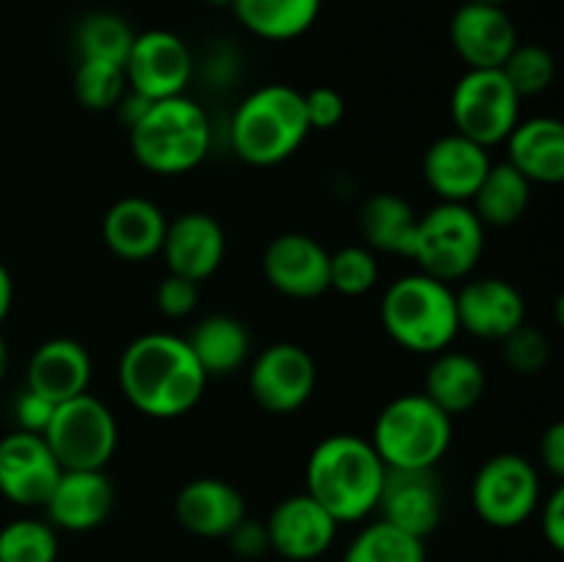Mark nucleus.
<instances>
[{
    "instance_id": "obj_1",
    "label": "nucleus",
    "mask_w": 564,
    "mask_h": 562,
    "mask_svg": "<svg viewBox=\"0 0 564 562\" xmlns=\"http://www.w3.org/2000/svg\"><path fill=\"white\" fill-rule=\"evenodd\" d=\"M207 380L182 336L143 334L121 353L119 386L143 417L176 419L193 411Z\"/></svg>"
},
{
    "instance_id": "obj_2",
    "label": "nucleus",
    "mask_w": 564,
    "mask_h": 562,
    "mask_svg": "<svg viewBox=\"0 0 564 562\" xmlns=\"http://www.w3.org/2000/svg\"><path fill=\"white\" fill-rule=\"evenodd\" d=\"M386 466L372 441L334 433L319 441L306 463V494L339 523L364 521L378 510Z\"/></svg>"
},
{
    "instance_id": "obj_3",
    "label": "nucleus",
    "mask_w": 564,
    "mask_h": 562,
    "mask_svg": "<svg viewBox=\"0 0 564 562\" xmlns=\"http://www.w3.org/2000/svg\"><path fill=\"white\" fill-rule=\"evenodd\" d=\"M380 323L402 350L435 356L449 350L460 334L455 290L427 273H411L391 281L380 303Z\"/></svg>"
},
{
    "instance_id": "obj_4",
    "label": "nucleus",
    "mask_w": 564,
    "mask_h": 562,
    "mask_svg": "<svg viewBox=\"0 0 564 562\" xmlns=\"http://www.w3.org/2000/svg\"><path fill=\"white\" fill-rule=\"evenodd\" d=\"M213 127L198 102L185 94L158 99L130 127V147L138 163L160 176L187 174L209 152Z\"/></svg>"
},
{
    "instance_id": "obj_5",
    "label": "nucleus",
    "mask_w": 564,
    "mask_h": 562,
    "mask_svg": "<svg viewBox=\"0 0 564 562\" xmlns=\"http://www.w3.org/2000/svg\"><path fill=\"white\" fill-rule=\"evenodd\" d=\"M303 94L286 83H270L248 94L231 119V147L246 163L275 165L303 147L308 136Z\"/></svg>"
},
{
    "instance_id": "obj_6",
    "label": "nucleus",
    "mask_w": 564,
    "mask_h": 562,
    "mask_svg": "<svg viewBox=\"0 0 564 562\" xmlns=\"http://www.w3.org/2000/svg\"><path fill=\"white\" fill-rule=\"evenodd\" d=\"M372 446L386 468H435L452 446V417L427 395H400L378 413Z\"/></svg>"
},
{
    "instance_id": "obj_7",
    "label": "nucleus",
    "mask_w": 564,
    "mask_h": 562,
    "mask_svg": "<svg viewBox=\"0 0 564 562\" xmlns=\"http://www.w3.org/2000/svg\"><path fill=\"white\" fill-rule=\"evenodd\" d=\"M485 248V226L468 204L441 202L419 215L411 259L433 279L455 284L477 268Z\"/></svg>"
},
{
    "instance_id": "obj_8",
    "label": "nucleus",
    "mask_w": 564,
    "mask_h": 562,
    "mask_svg": "<svg viewBox=\"0 0 564 562\" xmlns=\"http://www.w3.org/2000/svg\"><path fill=\"white\" fill-rule=\"evenodd\" d=\"M42 435L61 468H105L119 444V424L102 400L83 391L55 406Z\"/></svg>"
},
{
    "instance_id": "obj_9",
    "label": "nucleus",
    "mask_w": 564,
    "mask_h": 562,
    "mask_svg": "<svg viewBox=\"0 0 564 562\" xmlns=\"http://www.w3.org/2000/svg\"><path fill=\"white\" fill-rule=\"evenodd\" d=\"M474 512L494 529H516L534 516L540 505V474L518 452L488 457L474 474Z\"/></svg>"
},
{
    "instance_id": "obj_10",
    "label": "nucleus",
    "mask_w": 564,
    "mask_h": 562,
    "mask_svg": "<svg viewBox=\"0 0 564 562\" xmlns=\"http://www.w3.org/2000/svg\"><path fill=\"white\" fill-rule=\"evenodd\" d=\"M452 121L455 132L490 149L521 121V97L501 69H468L452 91Z\"/></svg>"
},
{
    "instance_id": "obj_11",
    "label": "nucleus",
    "mask_w": 564,
    "mask_h": 562,
    "mask_svg": "<svg viewBox=\"0 0 564 562\" xmlns=\"http://www.w3.org/2000/svg\"><path fill=\"white\" fill-rule=\"evenodd\" d=\"M193 75V53L176 33L154 28V31L135 33L130 55L124 61L127 88L141 97L169 99L185 94Z\"/></svg>"
},
{
    "instance_id": "obj_12",
    "label": "nucleus",
    "mask_w": 564,
    "mask_h": 562,
    "mask_svg": "<svg viewBox=\"0 0 564 562\" xmlns=\"http://www.w3.org/2000/svg\"><path fill=\"white\" fill-rule=\"evenodd\" d=\"M248 386L259 406L268 413L297 411L308 402L317 386V367L314 358L308 356L306 347L295 342H275L264 347L251 364L248 372Z\"/></svg>"
},
{
    "instance_id": "obj_13",
    "label": "nucleus",
    "mask_w": 564,
    "mask_h": 562,
    "mask_svg": "<svg viewBox=\"0 0 564 562\" xmlns=\"http://www.w3.org/2000/svg\"><path fill=\"white\" fill-rule=\"evenodd\" d=\"M61 472L44 435L14 430L0 439V496L11 505L44 507Z\"/></svg>"
},
{
    "instance_id": "obj_14",
    "label": "nucleus",
    "mask_w": 564,
    "mask_h": 562,
    "mask_svg": "<svg viewBox=\"0 0 564 562\" xmlns=\"http://www.w3.org/2000/svg\"><path fill=\"white\" fill-rule=\"evenodd\" d=\"M380 521L427 540L438 529L444 496L435 468H386L378 499Z\"/></svg>"
},
{
    "instance_id": "obj_15",
    "label": "nucleus",
    "mask_w": 564,
    "mask_h": 562,
    "mask_svg": "<svg viewBox=\"0 0 564 562\" xmlns=\"http://www.w3.org/2000/svg\"><path fill=\"white\" fill-rule=\"evenodd\" d=\"M264 529L270 551L290 562H314L334 545L339 521L303 490L281 499L264 521Z\"/></svg>"
},
{
    "instance_id": "obj_16",
    "label": "nucleus",
    "mask_w": 564,
    "mask_h": 562,
    "mask_svg": "<svg viewBox=\"0 0 564 562\" xmlns=\"http://www.w3.org/2000/svg\"><path fill=\"white\" fill-rule=\"evenodd\" d=\"M330 253L323 242L303 231H286L273 237L264 248L262 270L264 279L281 295L297 298V301H312L330 290L328 284Z\"/></svg>"
},
{
    "instance_id": "obj_17",
    "label": "nucleus",
    "mask_w": 564,
    "mask_h": 562,
    "mask_svg": "<svg viewBox=\"0 0 564 562\" xmlns=\"http://www.w3.org/2000/svg\"><path fill=\"white\" fill-rule=\"evenodd\" d=\"M457 323L479 339L501 342L527 323V301L512 281L482 275L455 292Z\"/></svg>"
},
{
    "instance_id": "obj_18",
    "label": "nucleus",
    "mask_w": 564,
    "mask_h": 562,
    "mask_svg": "<svg viewBox=\"0 0 564 562\" xmlns=\"http://www.w3.org/2000/svg\"><path fill=\"white\" fill-rule=\"evenodd\" d=\"M116 490L105 468H64L44 501L47 521L61 532H91L108 521Z\"/></svg>"
},
{
    "instance_id": "obj_19",
    "label": "nucleus",
    "mask_w": 564,
    "mask_h": 562,
    "mask_svg": "<svg viewBox=\"0 0 564 562\" xmlns=\"http://www.w3.org/2000/svg\"><path fill=\"white\" fill-rule=\"evenodd\" d=\"M449 42L468 69H501L516 50L518 31L505 6L460 3L452 14Z\"/></svg>"
},
{
    "instance_id": "obj_20",
    "label": "nucleus",
    "mask_w": 564,
    "mask_h": 562,
    "mask_svg": "<svg viewBox=\"0 0 564 562\" xmlns=\"http://www.w3.org/2000/svg\"><path fill=\"white\" fill-rule=\"evenodd\" d=\"M490 169L488 149L460 132L433 141L424 152V182L438 193L441 202L468 204Z\"/></svg>"
},
{
    "instance_id": "obj_21",
    "label": "nucleus",
    "mask_w": 564,
    "mask_h": 562,
    "mask_svg": "<svg viewBox=\"0 0 564 562\" xmlns=\"http://www.w3.org/2000/svg\"><path fill=\"white\" fill-rule=\"evenodd\" d=\"M163 253L169 273L191 281H204L220 268L226 253V235L207 213H182L165 226Z\"/></svg>"
},
{
    "instance_id": "obj_22",
    "label": "nucleus",
    "mask_w": 564,
    "mask_h": 562,
    "mask_svg": "<svg viewBox=\"0 0 564 562\" xmlns=\"http://www.w3.org/2000/svg\"><path fill=\"white\" fill-rule=\"evenodd\" d=\"M174 516L180 527L196 538H226L246 518V499L226 479L198 477L182 485Z\"/></svg>"
},
{
    "instance_id": "obj_23",
    "label": "nucleus",
    "mask_w": 564,
    "mask_h": 562,
    "mask_svg": "<svg viewBox=\"0 0 564 562\" xmlns=\"http://www.w3.org/2000/svg\"><path fill=\"white\" fill-rule=\"evenodd\" d=\"M91 380V358L77 339H47L33 350L25 369V389L47 397L50 402H66L83 395Z\"/></svg>"
},
{
    "instance_id": "obj_24",
    "label": "nucleus",
    "mask_w": 564,
    "mask_h": 562,
    "mask_svg": "<svg viewBox=\"0 0 564 562\" xmlns=\"http://www.w3.org/2000/svg\"><path fill=\"white\" fill-rule=\"evenodd\" d=\"M163 209L141 196H124L105 213L102 240L124 262H143L158 257L165 237Z\"/></svg>"
},
{
    "instance_id": "obj_25",
    "label": "nucleus",
    "mask_w": 564,
    "mask_h": 562,
    "mask_svg": "<svg viewBox=\"0 0 564 562\" xmlns=\"http://www.w3.org/2000/svg\"><path fill=\"white\" fill-rule=\"evenodd\" d=\"M507 163L529 182L560 185L564 180V127L554 116L518 121L507 136Z\"/></svg>"
},
{
    "instance_id": "obj_26",
    "label": "nucleus",
    "mask_w": 564,
    "mask_h": 562,
    "mask_svg": "<svg viewBox=\"0 0 564 562\" xmlns=\"http://www.w3.org/2000/svg\"><path fill=\"white\" fill-rule=\"evenodd\" d=\"M485 389H488V375L477 358L468 353L441 350L435 353L424 375L422 395H427L449 417H460L479 406Z\"/></svg>"
},
{
    "instance_id": "obj_27",
    "label": "nucleus",
    "mask_w": 564,
    "mask_h": 562,
    "mask_svg": "<svg viewBox=\"0 0 564 562\" xmlns=\"http://www.w3.org/2000/svg\"><path fill=\"white\" fill-rule=\"evenodd\" d=\"M185 342L207 378L237 372L251 353V334L231 314H209L198 320Z\"/></svg>"
},
{
    "instance_id": "obj_28",
    "label": "nucleus",
    "mask_w": 564,
    "mask_h": 562,
    "mask_svg": "<svg viewBox=\"0 0 564 562\" xmlns=\"http://www.w3.org/2000/svg\"><path fill=\"white\" fill-rule=\"evenodd\" d=\"M416 224V209L400 193H375L358 213V226L367 246L375 251L394 253V257L411 259Z\"/></svg>"
},
{
    "instance_id": "obj_29",
    "label": "nucleus",
    "mask_w": 564,
    "mask_h": 562,
    "mask_svg": "<svg viewBox=\"0 0 564 562\" xmlns=\"http://www.w3.org/2000/svg\"><path fill=\"white\" fill-rule=\"evenodd\" d=\"M235 17L248 33L268 42H290L317 22L323 0H231Z\"/></svg>"
},
{
    "instance_id": "obj_30",
    "label": "nucleus",
    "mask_w": 564,
    "mask_h": 562,
    "mask_svg": "<svg viewBox=\"0 0 564 562\" xmlns=\"http://www.w3.org/2000/svg\"><path fill=\"white\" fill-rule=\"evenodd\" d=\"M529 198H532V182L505 160V163H490L468 207L482 220V226H512L523 218Z\"/></svg>"
},
{
    "instance_id": "obj_31",
    "label": "nucleus",
    "mask_w": 564,
    "mask_h": 562,
    "mask_svg": "<svg viewBox=\"0 0 564 562\" xmlns=\"http://www.w3.org/2000/svg\"><path fill=\"white\" fill-rule=\"evenodd\" d=\"M341 562H427V551L424 540L378 518L350 540Z\"/></svg>"
},
{
    "instance_id": "obj_32",
    "label": "nucleus",
    "mask_w": 564,
    "mask_h": 562,
    "mask_svg": "<svg viewBox=\"0 0 564 562\" xmlns=\"http://www.w3.org/2000/svg\"><path fill=\"white\" fill-rule=\"evenodd\" d=\"M132 42H135V31L130 22L110 11L86 14L75 31V47L83 61H108V64L124 66Z\"/></svg>"
},
{
    "instance_id": "obj_33",
    "label": "nucleus",
    "mask_w": 564,
    "mask_h": 562,
    "mask_svg": "<svg viewBox=\"0 0 564 562\" xmlns=\"http://www.w3.org/2000/svg\"><path fill=\"white\" fill-rule=\"evenodd\" d=\"M58 529L47 518H14L0 529V562H58Z\"/></svg>"
},
{
    "instance_id": "obj_34",
    "label": "nucleus",
    "mask_w": 564,
    "mask_h": 562,
    "mask_svg": "<svg viewBox=\"0 0 564 562\" xmlns=\"http://www.w3.org/2000/svg\"><path fill=\"white\" fill-rule=\"evenodd\" d=\"M75 97L88 110H113L127 91L124 66L108 61H83L75 69Z\"/></svg>"
},
{
    "instance_id": "obj_35",
    "label": "nucleus",
    "mask_w": 564,
    "mask_h": 562,
    "mask_svg": "<svg viewBox=\"0 0 564 562\" xmlns=\"http://www.w3.org/2000/svg\"><path fill=\"white\" fill-rule=\"evenodd\" d=\"M501 75L512 86L518 97H534L543 94L554 83L556 61L543 44H516L507 61L501 64Z\"/></svg>"
},
{
    "instance_id": "obj_36",
    "label": "nucleus",
    "mask_w": 564,
    "mask_h": 562,
    "mask_svg": "<svg viewBox=\"0 0 564 562\" xmlns=\"http://www.w3.org/2000/svg\"><path fill=\"white\" fill-rule=\"evenodd\" d=\"M378 259L369 248L364 246H345L336 253H330V268H328V284L339 295L356 298L364 295L375 287L378 281Z\"/></svg>"
},
{
    "instance_id": "obj_37",
    "label": "nucleus",
    "mask_w": 564,
    "mask_h": 562,
    "mask_svg": "<svg viewBox=\"0 0 564 562\" xmlns=\"http://www.w3.org/2000/svg\"><path fill=\"white\" fill-rule=\"evenodd\" d=\"M501 342H505L507 367L518 375L540 372V369H545V364H549L551 358L549 336L527 323H523L521 328L512 331L510 336H505Z\"/></svg>"
},
{
    "instance_id": "obj_38",
    "label": "nucleus",
    "mask_w": 564,
    "mask_h": 562,
    "mask_svg": "<svg viewBox=\"0 0 564 562\" xmlns=\"http://www.w3.org/2000/svg\"><path fill=\"white\" fill-rule=\"evenodd\" d=\"M154 301H158L160 314H165V317H187L198 306V284L191 279H182V275L169 273L158 284Z\"/></svg>"
},
{
    "instance_id": "obj_39",
    "label": "nucleus",
    "mask_w": 564,
    "mask_h": 562,
    "mask_svg": "<svg viewBox=\"0 0 564 562\" xmlns=\"http://www.w3.org/2000/svg\"><path fill=\"white\" fill-rule=\"evenodd\" d=\"M303 108H306L308 130H334L345 119V97L328 86L303 94Z\"/></svg>"
},
{
    "instance_id": "obj_40",
    "label": "nucleus",
    "mask_w": 564,
    "mask_h": 562,
    "mask_svg": "<svg viewBox=\"0 0 564 562\" xmlns=\"http://www.w3.org/2000/svg\"><path fill=\"white\" fill-rule=\"evenodd\" d=\"M53 411H55V402H50L47 397L36 395V391L22 389V395L17 397L14 402V417H17V424H20L17 430L42 435L44 430H47L50 419H53Z\"/></svg>"
},
{
    "instance_id": "obj_41",
    "label": "nucleus",
    "mask_w": 564,
    "mask_h": 562,
    "mask_svg": "<svg viewBox=\"0 0 564 562\" xmlns=\"http://www.w3.org/2000/svg\"><path fill=\"white\" fill-rule=\"evenodd\" d=\"M226 540H229L231 551H235L237 556H242V560H257V556H262L264 551H270L264 521L262 523L248 521V516L242 518L229 534H226Z\"/></svg>"
},
{
    "instance_id": "obj_42",
    "label": "nucleus",
    "mask_w": 564,
    "mask_h": 562,
    "mask_svg": "<svg viewBox=\"0 0 564 562\" xmlns=\"http://www.w3.org/2000/svg\"><path fill=\"white\" fill-rule=\"evenodd\" d=\"M543 538L554 551H564V488L556 485L543 505Z\"/></svg>"
},
{
    "instance_id": "obj_43",
    "label": "nucleus",
    "mask_w": 564,
    "mask_h": 562,
    "mask_svg": "<svg viewBox=\"0 0 564 562\" xmlns=\"http://www.w3.org/2000/svg\"><path fill=\"white\" fill-rule=\"evenodd\" d=\"M540 461L551 477H564V424L554 422L540 439Z\"/></svg>"
},
{
    "instance_id": "obj_44",
    "label": "nucleus",
    "mask_w": 564,
    "mask_h": 562,
    "mask_svg": "<svg viewBox=\"0 0 564 562\" xmlns=\"http://www.w3.org/2000/svg\"><path fill=\"white\" fill-rule=\"evenodd\" d=\"M11 303H14V281H11L9 268L0 262V325H3L6 317H9Z\"/></svg>"
},
{
    "instance_id": "obj_45",
    "label": "nucleus",
    "mask_w": 564,
    "mask_h": 562,
    "mask_svg": "<svg viewBox=\"0 0 564 562\" xmlns=\"http://www.w3.org/2000/svg\"><path fill=\"white\" fill-rule=\"evenodd\" d=\"M9 372V347H6V339L0 336V380Z\"/></svg>"
},
{
    "instance_id": "obj_46",
    "label": "nucleus",
    "mask_w": 564,
    "mask_h": 562,
    "mask_svg": "<svg viewBox=\"0 0 564 562\" xmlns=\"http://www.w3.org/2000/svg\"><path fill=\"white\" fill-rule=\"evenodd\" d=\"M463 3H485V6H505L507 0H463Z\"/></svg>"
},
{
    "instance_id": "obj_47",
    "label": "nucleus",
    "mask_w": 564,
    "mask_h": 562,
    "mask_svg": "<svg viewBox=\"0 0 564 562\" xmlns=\"http://www.w3.org/2000/svg\"><path fill=\"white\" fill-rule=\"evenodd\" d=\"M204 3H209V6H231V0H204Z\"/></svg>"
}]
</instances>
